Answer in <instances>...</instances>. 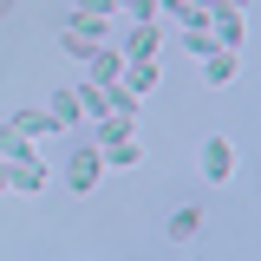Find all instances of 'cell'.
Segmentation results:
<instances>
[{"instance_id":"9a60e30c","label":"cell","mask_w":261,"mask_h":261,"mask_svg":"<svg viewBox=\"0 0 261 261\" xmlns=\"http://www.w3.org/2000/svg\"><path fill=\"white\" fill-rule=\"evenodd\" d=\"M118 7H130V20H150L157 13V0H118Z\"/></svg>"},{"instance_id":"6da1fadb","label":"cell","mask_w":261,"mask_h":261,"mask_svg":"<svg viewBox=\"0 0 261 261\" xmlns=\"http://www.w3.org/2000/svg\"><path fill=\"white\" fill-rule=\"evenodd\" d=\"M202 176H209V183H228V176H235V144H228V137H209V144H202Z\"/></svg>"},{"instance_id":"7a4b0ae2","label":"cell","mask_w":261,"mask_h":261,"mask_svg":"<svg viewBox=\"0 0 261 261\" xmlns=\"http://www.w3.org/2000/svg\"><path fill=\"white\" fill-rule=\"evenodd\" d=\"M85 72H92V85H111V79H124V53L118 46H92L85 53Z\"/></svg>"},{"instance_id":"9c48e42d","label":"cell","mask_w":261,"mask_h":261,"mask_svg":"<svg viewBox=\"0 0 261 261\" xmlns=\"http://www.w3.org/2000/svg\"><path fill=\"white\" fill-rule=\"evenodd\" d=\"M124 85H130L137 98H144L150 85H157V59H124Z\"/></svg>"},{"instance_id":"277c9868","label":"cell","mask_w":261,"mask_h":261,"mask_svg":"<svg viewBox=\"0 0 261 261\" xmlns=\"http://www.w3.org/2000/svg\"><path fill=\"white\" fill-rule=\"evenodd\" d=\"M98 170H105V150H98V144H92V150H79V157H72V190H92Z\"/></svg>"},{"instance_id":"7c38bea8","label":"cell","mask_w":261,"mask_h":261,"mask_svg":"<svg viewBox=\"0 0 261 261\" xmlns=\"http://www.w3.org/2000/svg\"><path fill=\"white\" fill-rule=\"evenodd\" d=\"M13 124L27 130V137H46V130H59V118H53V111H33V105H27V111H20Z\"/></svg>"},{"instance_id":"4fadbf2b","label":"cell","mask_w":261,"mask_h":261,"mask_svg":"<svg viewBox=\"0 0 261 261\" xmlns=\"http://www.w3.org/2000/svg\"><path fill=\"white\" fill-rule=\"evenodd\" d=\"M0 150H7V157H27V150H33V137H27L20 124H7V130H0Z\"/></svg>"},{"instance_id":"8992f818","label":"cell","mask_w":261,"mask_h":261,"mask_svg":"<svg viewBox=\"0 0 261 261\" xmlns=\"http://www.w3.org/2000/svg\"><path fill=\"white\" fill-rule=\"evenodd\" d=\"M157 46H163V33L150 27V20H137V27H130V53H124V59H157Z\"/></svg>"},{"instance_id":"2e32d148","label":"cell","mask_w":261,"mask_h":261,"mask_svg":"<svg viewBox=\"0 0 261 261\" xmlns=\"http://www.w3.org/2000/svg\"><path fill=\"white\" fill-rule=\"evenodd\" d=\"M0 196H7V163H0Z\"/></svg>"},{"instance_id":"8fae6325","label":"cell","mask_w":261,"mask_h":261,"mask_svg":"<svg viewBox=\"0 0 261 261\" xmlns=\"http://www.w3.org/2000/svg\"><path fill=\"white\" fill-rule=\"evenodd\" d=\"M196 228H202V209H190V202H183V209L170 216V242H190Z\"/></svg>"},{"instance_id":"ba28073f","label":"cell","mask_w":261,"mask_h":261,"mask_svg":"<svg viewBox=\"0 0 261 261\" xmlns=\"http://www.w3.org/2000/svg\"><path fill=\"white\" fill-rule=\"evenodd\" d=\"M46 111H53L59 124H79V118H85V105H79V92H72V85H59V92L46 98Z\"/></svg>"},{"instance_id":"30bf717a","label":"cell","mask_w":261,"mask_h":261,"mask_svg":"<svg viewBox=\"0 0 261 261\" xmlns=\"http://www.w3.org/2000/svg\"><path fill=\"white\" fill-rule=\"evenodd\" d=\"M105 163H118V170L144 163V144H137V130H130V137H118V144H105Z\"/></svg>"},{"instance_id":"5bb4252c","label":"cell","mask_w":261,"mask_h":261,"mask_svg":"<svg viewBox=\"0 0 261 261\" xmlns=\"http://www.w3.org/2000/svg\"><path fill=\"white\" fill-rule=\"evenodd\" d=\"M79 13H98V20H111V13H118V0H79Z\"/></svg>"},{"instance_id":"52a82bcc","label":"cell","mask_w":261,"mask_h":261,"mask_svg":"<svg viewBox=\"0 0 261 261\" xmlns=\"http://www.w3.org/2000/svg\"><path fill=\"white\" fill-rule=\"evenodd\" d=\"M209 33H216V46L242 53V13H209Z\"/></svg>"},{"instance_id":"5b68a950","label":"cell","mask_w":261,"mask_h":261,"mask_svg":"<svg viewBox=\"0 0 261 261\" xmlns=\"http://www.w3.org/2000/svg\"><path fill=\"white\" fill-rule=\"evenodd\" d=\"M235 72H242V59H235V53H228V46H216V53H209V59H202V79H209V85H228V79H235Z\"/></svg>"},{"instance_id":"e0dca14e","label":"cell","mask_w":261,"mask_h":261,"mask_svg":"<svg viewBox=\"0 0 261 261\" xmlns=\"http://www.w3.org/2000/svg\"><path fill=\"white\" fill-rule=\"evenodd\" d=\"M0 13H13V0H0Z\"/></svg>"},{"instance_id":"3957f363","label":"cell","mask_w":261,"mask_h":261,"mask_svg":"<svg viewBox=\"0 0 261 261\" xmlns=\"http://www.w3.org/2000/svg\"><path fill=\"white\" fill-rule=\"evenodd\" d=\"M7 190H46V163L33 157V150L13 157V163H7Z\"/></svg>"}]
</instances>
